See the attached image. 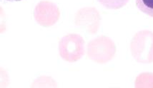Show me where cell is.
I'll return each mask as SVG.
<instances>
[{"label":"cell","instance_id":"obj_1","mask_svg":"<svg viewBox=\"0 0 153 88\" xmlns=\"http://www.w3.org/2000/svg\"><path fill=\"white\" fill-rule=\"evenodd\" d=\"M130 51L138 63H153V32L143 30L134 34L130 43Z\"/></svg>","mask_w":153,"mask_h":88},{"label":"cell","instance_id":"obj_2","mask_svg":"<svg viewBox=\"0 0 153 88\" xmlns=\"http://www.w3.org/2000/svg\"><path fill=\"white\" fill-rule=\"evenodd\" d=\"M115 53L116 46L114 41L105 36L92 39L87 44V56L97 63L104 64L110 62Z\"/></svg>","mask_w":153,"mask_h":88},{"label":"cell","instance_id":"obj_3","mask_svg":"<svg viewBox=\"0 0 153 88\" xmlns=\"http://www.w3.org/2000/svg\"><path fill=\"white\" fill-rule=\"evenodd\" d=\"M59 55L64 60L74 63L85 55V41L81 35L70 33L60 39L59 42Z\"/></svg>","mask_w":153,"mask_h":88},{"label":"cell","instance_id":"obj_4","mask_svg":"<svg viewBox=\"0 0 153 88\" xmlns=\"http://www.w3.org/2000/svg\"><path fill=\"white\" fill-rule=\"evenodd\" d=\"M60 12L55 4L49 1H41L34 10V17L37 22L44 27L53 26L59 20Z\"/></svg>","mask_w":153,"mask_h":88},{"label":"cell","instance_id":"obj_5","mask_svg":"<svg viewBox=\"0 0 153 88\" xmlns=\"http://www.w3.org/2000/svg\"><path fill=\"white\" fill-rule=\"evenodd\" d=\"M100 13L94 7H85L77 11L74 17L76 27L85 30L87 33L94 34L97 32L100 27Z\"/></svg>","mask_w":153,"mask_h":88},{"label":"cell","instance_id":"obj_6","mask_svg":"<svg viewBox=\"0 0 153 88\" xmlns=\"http://www.w3.org/2000/svg\"><path fill=\"white\" fill-rule=\"evenodd\" d=\"M136 88H153V73H143L135 80Z\"/></svg>","mask_w":153,"mask_h":88},{"label":"cell","instance_id":"obj_7","mask_svg":"<svg viewBox=\"0 0 153 88\" xmlns=\"http://www.w3.org/2000/svg\"><path fill=\"white\" fill-rule=\"evenodd\" d=\"M135 3L138 9L149 17H153V0H136Z\"/></svg>","mask_w":153,"mask_h":88},{"label":"cell","instance_id":"obj_8","mask_svg":"<svg viewBox=\"0 0 153 88\" xmlns=\"http://www.w3.org/2000/svg\"><path fill=\"white\" fill-rule=\"evenodd\" d=\"M108 9H119L127 4L129 0H97Z\"/></svg>","mask_w":153,"mask_h":88},{"label":"cell","instance_id":"obj_9","mask_svg":"<svg viewBox=\"0 0 153 88\" xmlns=\"http://www.w3.org/2000/svg\"><path fill=\"white\" fill-rule=\"evenodd\" d=\"M7 1H21V0H7Z\"/></svg>","mask_w":153,"mask_h":88}]
</instances>
